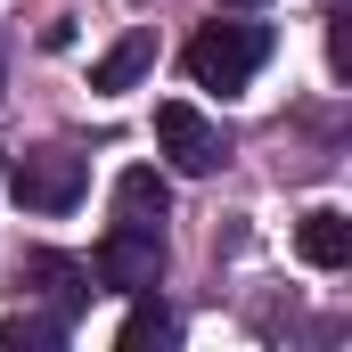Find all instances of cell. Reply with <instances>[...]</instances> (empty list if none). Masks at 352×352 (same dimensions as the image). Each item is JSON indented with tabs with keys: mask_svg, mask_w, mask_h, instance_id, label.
Here are the masks:
<instances>
[{
	"mask_svg": "<svg viewBox=\"0 0 352 352\" xmlns=\"http://www.w3.org/2000/svg\"><path fill=\"white\" fill-rule=\"evenodd\" d=\"M270 58V25H205L188 41V82L197 90H246Z\"/></svg>",
	"mask_w": 352,
	"mask_h": 352,
	"instance_id": "1",
	"label": "cell"
},
{
	"mask_svg": "<svg viewBox=\"0 0 352 352\" xmlns=\"http://www.w3.org/2000/svg\"><path fill=\"white\" fill-rule=\"evenodd\" d=\"M82 188H90V173H82L74 148H33V156L8 173V197H16L25 213H74Z\"/></svg>",
	"mask_w": 352,
	"mask_h": 352,
	"instance_id": "2",
	"label": "cell"
},
{
	"mask_svg": "<svg viewBox=\"0 0 352 352\" xmlns=\"http://www.w3.org/2000/svg\"><path fill=\"white\" fill-rule=\"evenodd\" d=\"M156 278H164V230H148V221H115V230L98 238V287L140 295V287H156Z\"/></svg>",
	"mask_w": 352,
	"mask_h": 352,
	"instance_id": "3",
	"label": "cell"
},
{
	"mask_svg": "<svg viewBox=\"0 0 352 352\" xmlns=\"http://www.w3.org/2000/svg\"><path fill=\"white\" fill-rule=\"evenodd\" d=\"M156 140H164L173 173H213V164H221V131H213L188 98H164V107H156Z\"/></svg>",
	"mask_w": 352,
	"mask_h": 352,
	"instance_id": "4",
	"label": "cell"
},
{
	"mask_svg": "<svg viewBox=\"0 0 352 352\" xmlns=\"http://www.w3.org/2000/svg\"><path fill=\"white\" fill-rule=\"evenodd\" d=\"M16 278H33V287L50 295V320H58V328H74V311L90 303V270L66 263V254H50V246H33V254L16 263Z\"/></svg>",
	"mask_w": 352,
	"mask_h": 352,
	"instance_id": "5",
	"label": "cell"
},
{
	"mask_svg": "<svg viewBox=\"0 0 352 352\" xmlns=\"http://www.w3.org/2000/svg\"><path fill=\"white\" fill-rule=\"evenodd\" d=\"M148 66H156V33H148V25H131V33H123V41H115V50L90 66V90H98V98H115V90L140 82Z\"/></svg>",
	"mask_w": 352,
	"mask_h": 352,
	"instance_id": "6",
	"label": "cell"
},
{
	"mask_svg": "<svg viewBox=\"0 0 352 352\" xmlns=\"http://www.w3.org/2000/svg\"><path fill=\"white\" fill-rule=\"evenodd\" d=\"M295 254L311 270H344L352 263V221L336 205H320V213H303V230H295Z\"/></svg>",
	"mask_w": 352,
	"mask_h": 352,
	"instance_id": "7",
	"label": "cell"
},
{
	"mask_svg": "<svg viewBox=\"0 0 352 352\" xmlns=\"http://www.w3.org/2000/svg\"><path fill=\"white\" fill-rule=\"evenodd\" d=\"M164 205H173V188H164V173L131 164V173L115 180V221H148V230H164Z\"/></svg>",
	"mask_w": 352,
	"mask_h": 352,
	"instance_id": "8",
	"label": "cell"
},
{
	"mask_svg": "<svg viewBox=\"0 0 352 352\" xmlns=\"http://www.w3.org/2000/svg\"><path fill=\"white\" fill-rule=\"evenodd\" d=\"M164 336H173V311L156 303V287H140V303H131V320L115 328V344H123V352H140V344H164Z\"/></svg>",
	"mask_w": 352,
	"mask_h": 352,
	"instance_id": "9",
	"label": "cell"
},
{
	"mask_svg": "<svg viewBox=\"0 0 352 352\" xmlns=\"http://www.w3.org/2000/svg\"><path fill=\"white\" fill-rule=\"evenodd\" d=\"M41 344H66L58 320H0V352H41Z\"/></svg>",
	"mask_w": 352,
	"mask_h": 352,
	"instance_id": "10",
	"label": "cell"
},
{
	"mask_svg": "<svg viewBox=\"0 0 352 352\" xmlns=\"http://www.w3.org/2000/svg\"><path fill=\"white\" fill-rule=\"evenodd\" d=\"M221 8H270V0H221Z\"/></svg>",
	"mask_w": 352,
	"mask_h": 352,
	"instance_id": "11",
	"label": "cell"
},
{
	"mask_svg": "<svg viewBox=\"0 0 352 352\" xmlns=\"http://www.w3.org/2000/svg\"><path fill=\"white\" fill-rule=\"evenodd\" d=\"M0 74H8V41H0Z\"/></svg>",
	"mask_w": 352,
	"mask_h": 352,
	"instance_id": "12",
	"label": "cell"
}]
</instances>
